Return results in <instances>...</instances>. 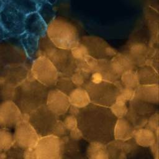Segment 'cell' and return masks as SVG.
I'll use <instances>...</instances> for the list:
<instances>
[{
    "label": "cell",
    "mask_w": 159,
    "mask_h": 159,
    "mask_svg": "<svg viewBox=\"0 0 159 159\" xmlns=\"http://www.w3.org/2000/svg\"><path fill=\"white\" fill-rule=\"evenodd\" d=\"M140 84H158V71L149 65H143L139 67L136 70Z\"/></svg>",
    "instance_id": "cell-23"
},
{
    "label": "cell",
    "mask_w": 159,
    "mask_h": 159,
    "mask_svg": "<svg viewBox=\"0 0 159 159\" xmlns=\"http://www.w3.org/2000/svg\"><path fill=\"white\" fill-rule=\"evenodd\" d=\"M0 159H2V153L1 150H0Z\"/></svg>",
    "instance_id": "cell-45"
},
{
    "label": "cell",
    "mask_w": 159,
    "mask_h": 159,
    "mask_svg": "<svg viewBox=\"0 0 159 159\" xmlns=\"http://www.w3.org/2000/svg\"><path fill=\"white\" fill-rule=\"evenodd\" d=\"M15 144L13 134L6 128L0 129V150L7 151Z\"/></svg>",
    "instance_id": "cell-30"
},
{
    "label": "cell",
    "mask_w": 159,
    "mask_h": 159,
    "mask_svg": "<svg viewBox=\"0 0 159 159\" xmlns=\"http://www.w3.org/2000/svg\"><path fill=\"white\" fill-rule=\"evenodd\" d=\"M19 37L26 56L32 60L37 57L39 52L40 38L25 32Z\"/></svg>",
    "instance_id": "cell-18"
},
{
    "label": "cell",
    "mask_w": 159,
    "mask_h": 159,
    "mask_svg": "<svg viewBox=\"0 0 159 159\" xmlns=\"http://www.w3.org/2000/svg\"><path fill=\"white\" fill-rule=\"evenodd\" d=\"M25 15L37 11V4L34 0H7Z\"/></svg>",
    "instance_id": "cell-29"
},
{
    "label": "cell",
    "mask_w": 159,
    "mask_h": 159,
    "mask_svg": "<svg viewBox=\"0 0 159 159\" xmlns=\"http://www.w3.org/2000/svg\"><path fill=\"white\" fill-rule=\"evenodd\" d=\"M82 88L88 92L91 103L109 107L116 101L123 86L120 80L115 83L102 81L94 83L89 80Z\"/></svg>",
    "instance_id": "cell-3"
},
{
    "label": "cell",
    "mask_w": 159,
    "mask_h": 159,
    "mask_svg": "<svg viewBox=\"0 0 159 159\" xmlns=\"http://www.w3.org/2000/svg\"><path fill=\"white\" fill-rule=\"evenodd\" d=\"M135 89L123 87L120 89L119 93L116 101L128 103L134 98Z\"/></svg>",
    "instance_id": "cell-34"
},
{
    "label": "cell",
    "mask_w": 159,
    "mask_h": 159,
    "mask_svg": "<svg viewBox=\"0 0 159 159\" xmlns=\"http://www.w3.org/2000/svg\"><path fill=\"white\" fill-rule=\"evenodd\" d=\"M40 55L47 57L60 75L71 76L76 68V61L70 50L58 48L52 43L42 50V54Z\"/></svg>",
    "instance_id": "cell-8"
},
{
    "label": "cell",
    "mask_w": 159,
    "mask_h": 159,
    "mask_svg": "<svg viewBox=\"0 0 159 159\" xmlns=\"http://www.w3.org/2000/svg\"><path fill=\"white\" fill-rule=\"evenodd\" d=\"M134 98L148 103L158 105L159 102L158 84H140L135 89Z\"/></svg>",
    "instance_id": "cell-17"
},
{
    "label": "cell",
    "mask_w": 159,
    "mask_h": 159,
    "mask_svg": "<svg viewBox=\"0 0 159 159\" xmlns=\"http://www.w3.org/2000/svg\"><path fill=\"white\" fill-rule=\"evenodd\" d=\"M11 37V36L5 30V29H4V27H2V24L0 22V39L4 40V39H8Z\"/></svg>",
    "instance_id": "cell-42"
},
{
    "label": "cell",
    "mask_w": 159,
    "mask_h": 159,
    "mask_svg": "<svg viewBox=\"0 0 159 159\" xmlns=\"http://www.w3.org/2000/svg\"><path fill=\"white\" fill-rule=\"evenodd\" d=\"M34 1H35L37 2V4H38V3L42 2V1H44V0H34Z\"/></svg>",
    "instance_id": "cell-44"
},
{
    "label": "cell",
    "mask_w": 159,
    "mask_h": 159,
    "mask_svg": "<svg viewBox=\"0 0 159 159\" xmlns=\"http://www.w3.org/2000/svg\"><path fill=\"white\" fill-rule=\"evenodd\" d=\"M68 131L78 127V121L76 117L70 114H65V116L61 120Z\"/></svg>",
    "instance_id": "cell-37"
},
{
    "label": "cell",
    "mask_w": 159,
    "mask_h": 159,
    "mask_svg": "<svg viewBox=\"0 0 159 159\" xmlns=\"http://www.w3.org/2000/svg\"><path fill=\"white\" fill-rule=\"evenodd\" d=\"M89 80L94 83H98L103 81V79H102L101 74L99 72L95 71V72L91 73L90 78H89Z\"/></svg>",
    "instance_id": "cell-40"
},
{
    "label": "cell",
    "mask_w": 159,
    "mask_h": 159,
    "mask_svg": "<svg viewBox=\"0 0 159 159\" xmlns=\"http://www.w3.org/2000/svg\"><path fill=\"white\" fill-rule=\"evenodd\" d=\"M3 4H4V2H3V0H0V11L3 6Z\"/></svg>",
    "instance_id": "cell-43"
},
{
    "label": "cell",
    "mask_w": 159,
    "mask_h": 159,
    "mask_svg": "<svg viewBox=\"0 0 159 159\" xmlns=\"http://www.w3.org/2000/svg\"><path fill=\"white\" fill-rule=\"evenodd\" d=\"M136 145L133 138L125 141L112 140L106 144L108 159H125L127 153Z\"/></svg>",
    "instance_id": "cell-16"
},
{
    "label": "cell",
    "mask_w": 159,
    "mask_h": 159,
    "mask_svg": "<svg viewBox=\"0 0 159 159\" xmlns=\"http://www.w3.org/2000/svg\"><path fill=\"white\" fill-rule=\"evenodd\" d=\"M60 159H88L87 147L89 142L83 139L75 140L68 135L60 138Z\"/></svg>",
    "instance_id": "cell-12"
},
{
    "label": "cell",
    "mask_w": 159,
    "mask_h": 159,
    "mask_svg": "<svg viewBox=\"0 0 159 159\" xmlns=\"http://www.w3.org/2000/svg\"><path fill=\"white\" fill-rule=\"evenodd\" d=\"M70 52L73 57L76 60H82L89 55L86 47L80 43L71 48Z\"/></svg>",
    "instance_id": "cell-33"
},
{
    "label": "cell",
    "mask_w": 159,
    "mask_h": 159,
    "mask_svg": "<svg viewBox=\"0 0 159 159\" xmlns=\"http://www.w3.org/2000/svg\"><path fill=\"white\" fill-rule=\"evenodd\" d=\"M80 108H78L77 107H75L74 106L70 105L69 108H68L67 114L77 117V116H78V114L80 112Z\"/></svg>",
    "instance_id": "cell-41"
},
{
    "label": "cell",
    "mask_w": 159,
    "mask_h": 159,
    "mask_svg": "<svg viewBox=\"0 0 159 159\" xmlns=\"http://www.w3.org/2000/svg\"><path fill=\"white\" fill-rule=\"evenodd\" d=\"M49 88L34 80L29 73L27 78L16 89L15 102L23 114H30L45 104Z\"/></svg>",
    "instance_id": "cell-2"
},
{
    "label": "cell",
    "mask_w": 159,
    "mask_h": 159,
    "mask_svg": "<svg viewBox=\"0 0 159 159\" xmlns=\"http://www.w3.org/2000/svg\"><path fill=\"white\" fill-rule=\"evenodd\" d=\"M69 131L65 127L63 121L61 119H58L57 122L55 127L52 132V135H54L59 138L66 136L68 135Z\"/></svg>",
    "instance_id": "cell-35"
},
{
    "label": "cell",
    "mask_w": 159,
    "mask_h": 159,
    "mask_svg": "<svg viewBox=\"0 0 159 159\" xmlns=\"http://www.w3.org/2000/svg\"><path fill=\"white\" fill-rule=\"evenodd\" d=\"M61 140L54 135L40 137L34 151L37 159H60Z\"/></svg>",
    "instance_id": "cell-11"
},
{
    "label": "cell",
    "mask_w": 159,
    "mask_h": 159,
    "mask_svg": "<svg viewBox=\"0 0 159 159\" xmlns=\"http://www.w3.org/2000/svg\"><path fill=\"white\" fill-rule=\"evenodd\" d=\"M125 159H154V156L149 147L136 145L127 153Z\"/></svg>",
    "instance_id": "cell-27"
},
{
    "label": "cell",
    "mask_w": 159,
    "mask_h": 159,
    "mask_svg": "<svg viewBox=\"0 0 159 159\" xmlns=\"http://www.w3.org/2000/svg\"><path fill=\"white\" fill-rule=\"evenodd\" d=\"M30 75L47 88H54L59 72L52 62L45 56L39 55L34 59Z\"/></svg>",
    "instance_id": "cell-7"
},
{
    "label": "cell",
    "mask_w": 159,
    "mask_h": 159,
    "mask_svg": "<svg viewBox=\"0 0 159 159\" xmlns=\"http://www.w3.org/2000/svg\"><path fill=\"white\" fill-rule=\"evenodd\" d=\"M135 129L124 117L117 119L114 128V139L125 141L133 138Z\"/></svg>",
    "instance_id": "cell-19"
},
{
    "label": "cell",
    "mask_w": 159,
    "mask_h": 159,
    "mask_svg": "<svg viewBox=\"0 0 159 159\" xmlns=\"http://www.w3.org/2000/svg\"><path fill=\"white\" fill-rule=\"evenodd\" d=\"M47 24L40 14L34 11L25 16L24 20V32L34 35L40 39L47 36Z\"/></svg>",
    "instance_id": "cell-15"
},
{
    "label": "cell",
    "mask_w": 159,
    "mask_h": 159,
    "mask_svg": "<svg viewBox=\"0 0 159 159\" xmlns=\"http://www.w3.org/2000/svg\"><path fill=\"white\" fill-rule=\"evenodd\" d=\"M109 61L112 70L120 76L125 71L136 69V66L127 54H116Z\"/></svg>",
    "instance_id": "cell-21"
},
{
    "label": "cell",
    "mask_w": 159,
    "mask_h": 159,
    "mask_svg": "<svg viewBox=\"0 0 159 159\" xmlns=\"http://www.w3.org/2000/svg\"><path fill=\"white\" fill-rule=\"evenodd\" d=\"M70 105L82 109L91 103L88 92L82 87L75 88L68 95Z\"/></svg>",
    "instance_id": "cell-22"
},
{
    "label": "cell",
    "mask_w": 159,
    "mask_h": 159,
    "mask_svg": "<svg viewBox=\"0 0 159 159\" xmlns=\"http://www.w3.org/2000/svg\"><path fill=\"white\" fill-rule=\"evenodd\" d=\"M54 88L68 95L76 87L73 84L71 76L59 74Z\"/></svg>",
    "instance_id": "cell-28"
},
{
    "label": "cell",
    "mask_w": 159,
    "mask_h": 159,
    "mask_svg": "<svg viewBox=\"0 0 159 159\" xmlns=\"http://www.w3.org/2000/svg\"><path fill=\"white\" fill-rule=\"evenodd\" d=\"M109 109L117 119L124 118L127 112V103L116 101L109 107Z\"/></svg>",
    "instance_id": "cell-31"
},
{
    "label": "cell",
    "mask_w": 159,
    "mask_h": 159,
    "mask_svg": "<svg viewBox=\"0 0 159 159\" xmlns=\"http://www.w3.org/2000/svg\"><path fill=\"white\" fill-rule=\"evenodd\" d=\"M37 12L47 25L55 18V9L48 0H44L37 4Z\"/></svg>",
    "instance_id": "cell-25"
},
{
    "label": "cell",
    "mask_w": 159,
    "mask_h": 159,
    "mask_svg": "<svg viewBox=\"0 0 159 159\" xmlns=\"http://www.w3.org/2000/svg\"><path fill=\"white\" fill-rule=\"evenodd\" d=\"M158 122H159V115H158V112H157L154 114H153L148 119L147 122L144 127L149 129L155 132L159 130Z\"/></svg>",
    "instance_id": "cell-36"
},
{
    "label": "cell",
    "mask_w": 159,
    "mask_h": 159,
    "mask_svg": "<svg viewBox=\"0 0 159 159\" xmlns=\"http://www.w3.org/2000/svg\"><path fill=\"white\" fill-rule=\"evenodd\" d=\"M13 136L15 144L24 150L34 148L40 137L29 122L28 114H23L22 119L15 126Z\"/></svg>",
    "instance_id": "cell-10"
},
{
    "label": "cell",
    "mask_w": 159,
    "mask_h": 159,
    "mask_svg": "<svg viewBox=\"0 0 159 159\" xmlns=\"http://www.w3.org/2000/svg\"><path fill=\"white\" fill-rule=\"evenodd\" d=\"M59 117L43 104L29 114V122L40 137L52 134Z\"/></svg>",
    "instance_id": "cell-9"
},
{
    "label": "cell",
    "mask_w": 159,
    "mask_h": 159,
    "mask_svg": "<svg viewBox=\"0 0 159 159\" xmlns=\"http://www.w3.org/2000/svg\"><path fill=\"white\" fill-rule=\"evenodd\" d=\"M127 112L124 117L135 129L144 127L148 119L158 112V105L134 98L127 103Z\"/></svg>",
    "instance_id": "cell-6"
},
{
    "label": "cell",
    "mask_w": 159,
    "mask_h": 159,
    "mask_svg": "<svg viewBox=\"0 0 159 159\" xmlns=\"http://www.w3.org/2000/svg\"><path fill=\"white\" fill-rule=\"evenodd\" d=\"M76 118L78 127L88 142L107 144L114 140V128L117 119L109 107L90 103L80 109Z\"/></svg>",
    "instance_id": "cell-1"
},
{
    "label": "cell",
    "mask_w": 159,
    "mask_h": 159,
    "mask_svg": "<svg viewBox=\"0 0 159 159\" xmlns=\"http://www.w3.org/2000/svg\"><path fill=\"white\" fill-rule=\"evenodd\" d=\"M47 35L51 43L58 48L70 50L79 43L74 27L55 18L47 25Z\"/></svg>",
    "instance_id": "cell-4"
},
{
    "label": "cell",
    "mask_w": 159,
    "mask_h": 159,
    "mask_svg": "<svg viewBox=\"0 0 159 159\" xmlns=\"http://www.w3.org/2000/svg\"><path fill=\"white\" fill-rule=\"evenodd\" d=\"M133 139L137 145L143 147H150L158 141L156 133L146 127L135 129Z\"/></svg>",
    "instance_id": "cell-20"
},
{
    "label": "cell",
    "mask_w": 159,
    "mask_h": 159,
    "mask_svg": "<svg viewBox=\"0 0 159 159\" xmlns=\"http://www.w3.org/2000/svg\"><path fill=\"white\" fill-rule=\"evenodd\" d=\"M3 6L0 11V22L11 37H19L24 32L26 15L7 0H3Z\"/></svg>",
    "instance_id": "cell-5"
},
{
    "label": "cell",
    "mask_w": 159,
    "mask_h": 159,
    "mask_svg": "<svg viewBox=\"0 0 159 159\" xmlns=\"http://www.w3.org/2000/svg\"><path fill=\"white\" fill-rule=\"evenodd\" d=\"M23 113L12 100L7 99L0 104V125L3 128H11L22 119Z\"/></svg>",
    "instance_id": "cell-13"
},
{
    "label": "cell",
    "mask_w": 159,
    "mask_h": 159,
    "mask_svg": "<svg viewBox=\"0 0 159 159\" xmlns=\"http://www.w3.org/2000/svg\"><path fill=\"white\" fill-rule=\"evenodd\" d=\"M91 75L84 71L75 70L71 76V79L76 87H83L84 83L89 80Z\"/></svg>",
    "instance_id": "cell-32"
},
{
    "label": "cell",
    "mask_w": 159,
    "mask_h": 159,
    "mask_svg": "<svg viewBox=\"0 0 159 159\" xmlns=\"http://www.w3.org/2000/svg\"><path fill=\"white\" fill-rule=\"evenodd\" d=\"M45 105L60 118L67 114L70 103L68 95L55 88H52L48 89Z\"/></svg>",
    "instance_id": "cell-14"
},
{
    "label": "cell",
    "mask_w": 159,
    "mask_h": 159,
    "mask_svg": "<svg viewBox=\"0 0 159 159\" xmlns=\"http://www.w3.org/2000/svg\"><path fill=\"white\" fill-rule=\"evenodd\" d=\"M88 159H108L106 144L89 142L87 147Z\"/></svg>",
    "instance_id": "cell-24"
},
{
    "label": "cell",
    "mask_w": 159,
    "mask_h": 159,
    "mask_svg": "<svg viewBox=\"0 0 159 159\" xmlns=\"http://www.w3.org/2000/svg\"><path fill=\"white\" fill-rule=\"evenodd\" d=\"M24 159H37L34 148H27L23 153Z\"/></svg>",
    "instance_id": "cell-39"
},
{
    "label": "cell",
    "mask_w": 159,
    "mask_h": 159,
    "mask_svg": "<svg viewBox=\"0 0 159 159\" xmlns=\"http://www.w3.org/2000/svg\"><path fill=\"white\" fill-rule=\"evenodd\" d=\"M120 82L124 88L135 89L139 85L140 82L135 70H130L124 71L120 77Z\"/></svg>",
    "instance_id": "cell-26"
},
{
    "label": "cell",
    "mask_w": 159,
    "mask_h": 159,
    "mask_svg": "<svg viewBox=\"0 0 159 159\" xmlns=\"http://www.w3.org/2000/svg\"><path fill=\"white\" fill-rule=\"evenodd\" d=\"M68 135L71 139L75 140H81V139H84L81 130H80V129L78 127L70 130Z\"/></svg>",
    "instance_id": "cell-38"
}]
</instances>
